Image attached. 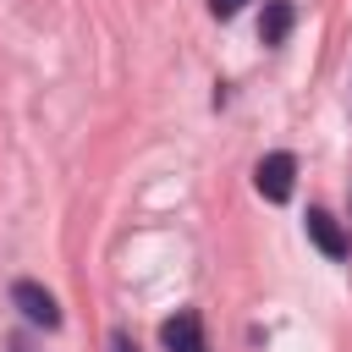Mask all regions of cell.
Returning <instances> with one entry per match:
<instances>
[{
	"label": "cell",
	"instance_id": "cell-6",
	"mask_svg": "<svg viewBox=\"0 0 352 352\" xmlns=\"http://www.w3.org/2000/svg\"><path fill=\"white\" fill-rule=\"evenodd\" d=\"M242 6H248V0H209V11H214V16H236Z\"/></svg>",
	"mask_w": 352,
	"mask_h": 352
},
{
	"label": "cell",
	"instance_id": "cell-7",
	"mask_svg": "<svg viewBox=\"0 0 352 352\" xmlns=\"http://www.w3.org/2000/svg\"><path fill=\"white\" fill-rule=\"evenodd\" d=\"M110 352H138V341L126 330H110Z\"/></svg>",
	"mask_w": 352,
	"mask_h": 352
},
{
	"label": "cell",
	"instance_id": "cell-8",
	"mask_svg": "<svg viewBox=\"0 0 352 352\" xmlns=\"http://www.w3.org/2000/svg\"><path fill=\"white\" fill-rule=\"evenodd\" d=\"M11 352H33V346H28V341H11Z\"/></svg>",
	"mask_w": 352,
	"mask_h": 352
},
{
	"label": "cell",
	"instance_id": "cell-3",
	"mask_svg": "<svg viewBox=\"0 0 352 352\" xmlns=\"http://www.w3.org/2000/svg\"><path fill=\"white\" fill-rule=\"evenodd\" d=\"M11 302H16V308L33 319V324H44V330H55V324H60V308H55V297H50L44 286H33V280H16V286H11Z\"/></svg>",
	"mask_w": 352,
	"mask_h": 352
},
{
	"label": "cell",
	"instance_id": "cell-2",
	"mask_svg": "<svg viewBox=\"0 0 352 352\" xmlns=\"http://www.w3.org/2000/svg\"><path fill=\"white\" fill-rule=\"evenodd\" d=\"M160 346H165V352H204V324H198V314H192V308L170 314V319L160 324Z\"/></svg>",
	"mask_w": 352,
	"mask_h": 352
},
{
	"label": "cell",
	"instance_id": "cell-5",
	"mask_svg": "<svg viewBox=\"0 0 352 352\" xmlns=\"http://www.w3.org/2000/svg\"><path fill=\"white\" fill-rule=\"evenodd\" d=\"M292 22H297V6H292V0H264V16H258V38H264V44H286Z\"/></svg>",
	"mask_w": 352,
	"mask_h": 352
},
{
	"label": "cell",
	"instance_id": "cell-1",
	"mask_svg": "<svg viewBox=\"0 0 352 352\" xmlns=\"http://www.w3.org/2000/svg\"><path fill=\"white\" fill-rule=\"evenodd\" d=\"M253 187H258L270 204H286L292 187H297V160H292V154H264L258 170H253Z\"/></svg>",
	"mask_w": 352,
	"mask_h": 352
},
{
	"label": "cell",
	"instance_id": "cell-4",
	"mask_svg": "<svg viewBox=\"0 0 352 352\" xmlns=\"http://www.w3.org/2000/svg\"><path fill=\"white\" fill-rule=\"evenodd\" d=\"M308 236H314V248L324 258H346V231H341V220L330 209H308Z\"/></svg>",
	"mask_w": 352,
	"mask_h": 352
}]
</instances>
